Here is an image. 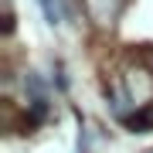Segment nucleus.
Returning a JSON list of instances; mask_svg holds the SVG:
<instances>
[{"instance_id":"nucleus-1","label":"nucleus","mask_w":153,"mask_h":153,"mask_svg":"<svg viewBox=\"0 0 153 153\" xmlns=\"http://www.w3.org/2000/svg\"><path fill=\"white\" fill-rule=\"evenodd\" d=\"M85 10H88V17H92L95 24L112 27L119 10H123V0H85Z\"/></svg>"},{"instance_id":"nucleus-2","label":"nucleus","mask_w":153,"mask_h":153,"mask_svg":"<svg viewBox=\"0 0 153 153\" xmlns=\"http://www.w3.org/2000/svg\"><path fill=\"white\" fill-rule=\"evenodd\" d=\"M38 7H41L44 21H48L51 27H58V24H61V10H58V0H38Z\"/></svg>"}]
</instances>
